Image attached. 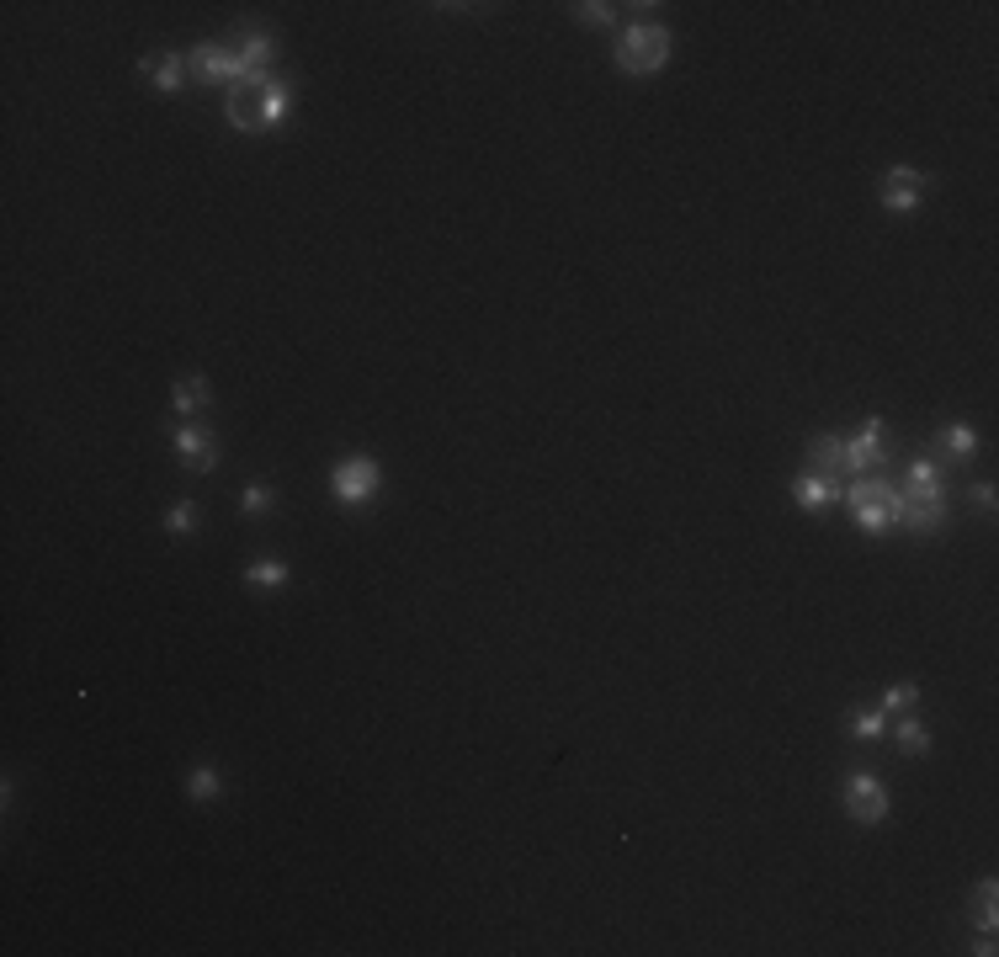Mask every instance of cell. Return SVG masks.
Instances as JSON below:
<instances>
[{
  "label": "cell",
  "mask_w": 999,
  "mask_h": 957,
  "mask_svg": "<svg viewBox=\"0 0 999 957\" xmlns=\"http://www.w3.org/2000/svg\"><path fill=\"white\" fill-rule=\"evenodd\" d=\"M851 734H856V740H877V734H888V713H883V708L861 713L856 724H851Z\"/></svg>",
  "instance_id": "cell-21"
},
{
  "label": "cell",
  "mask_w": 999,
  "mask_h": 957,
  "mask_svg": "<svg viewBox=\"0 0 999 957\" xmlns=\"http://www.w3.org/2000/svg\"><path fill=\"white\" fill-rule=\"evenodd\" d=\"M914 697H920V686H914V681L888 686V692H883V713H904V708H914Z\"/></svg>",
  "instance_id": "cell-20"
},
{
  "label": "cell",
  "mask_w": 999,
  "mask_h": 957,
  "mask_svg": "<svg viewBox=\"0 0 999 957\" xmlns=\"http://www.w3.org/2000/svg\"><path fill=\"white\" fill-rule=\"evenodd\" d=\"M245 580L250 585H287V564L282 559H256V564H245Z\"/></svg>",
  "instance_id": "cell-18"
},
{
  "label": "cell",
  "mask_w": 999,
  "mask_h": 957,
  "mask_svg": "<svg viewBox=\"0 0 999 957\" xmlns=\"http://www.w3.org/2000/svg\"><path fill=\"white\" fill-rule=\"evenodd\" d=\"M670 48H675V38L665 27L638 22V27L622 32V43H617V70L622 75H654V70L670 64Z\"/></svg>",
  "instance_id": "cell-3"
},
{
  "label": "cell",
  "mask_w": 999,
  "mask_h": 957,
  "mask_svg": "<svg viewBox=\"0 0 999 957\" xmlns=\"http://www.w3.org/2000/svg\"><path fill=\"white\" fill-rule=\"evenodd\" d=\"M192 75L197 80H213V86H240V80H250L256 70L240 59V48H234V43H197L192 48Z\"/></svg>",
  "instance_id": "cell-5"
},
{
  "label": "cell",
  "mask_w": 999,
  "mask_h": 957,
  "mask_svg": "<svg viewBox=\"0 0 999 957\" xmlns=\"http://www.w3.org/2000/svg\"><path fill=\"white\" fill-rule=\"evenodd\" d=\"M139 70H144V80H149V86H155L160 96H176V91H181V54H160V59H144Z\"/></svg>",
  "instance_id": "cell-12"
},
{
  "label": "cell",
  "mask_w": 999,
  "mask_h": 957,
  "mask_svg": "<svg viewBox=\"0 0 999 957\" xmlns=\"http://www.w3.org/2000/svg\"><path fill=\"white\" fill-rule=\"evenodd\" d=\"M378 484H383V468H378V458H367V452H357V458L335 463V474H330V495L341 500V506H367V500L378 495Z\"/></svg>",
  "instance_id": "cell-4"
},
{
  "label": "cell",
  "mask_w": 999,
  "mask_h": 957,
  "mask_svg": "<svg viewBox=\"0 0 999 957\" xmlns=\"http://www.w3.org/2000/svg\"><path fill=\"white\" fill-rule=\"evenodd\" d=\"M208 399H213L208 378H181L176 394H171V405H176L181 415H197V410H208Z\"/></svg>",
  "instance_id": "cell-13"
},
{
  "label": "cell",
  "mask_w": 999,
  "mask_h": 957,
  "mask_svg": "<svg viewBox=\"0 0 999 957\" xmlns=\"http://www.w3.org/2000/svg\"><path fill=\"white\" fill-rule=\"evenodd\" d=\"M930 187H936V181H930L925 171H914V165H893V171L883 176V187H877V197H883L888 213H914L930 197Z\"/></svg>",
  "instance_id": "cell-7"
},
{
  "label": "cell",
  "mask_w": 999,
  "mask_h": 957,
  "mask_svg": "<svg viewBox=\"0 0 999 957\" xmlns=\"http://www.w3.org/2000/svg\"><path fill=\"white\" fill-rule=\"evenodd\" d=\"M171 442H176V458L186 468H197V474H213V468H218V442H213L208 426H181Z\"/></svg>",
  "instance_id": "cell-9"
},
{
  "label": "cell",
  "mask_w": 999,
  "mask_h": 957,
  "mask_svg": "<svg viewBox=\"0 0 999 957\" xmlns=\"http://www.w3.org/2000/svg\"><path fill=\"white\" fill-rule=\"evenodd\" d=\"M893 740H899V750H904V755H925V750H930V729L920 724V718H899Z\"/></svg>",
  "instance_id": "cell-16"
},
{
  "label": "cell",
  "mask_w": 999,
  "mask_h": 957,
  "mask_svg": "<svg viewBox=\"0 0 999 957\" xmlns=\"http://www.w3.org/2000/svg\"><path fill=\"white\" fill-rule=\"evenodd\" d=\"M186 793H192L197 803H208V798L218 793V771H213V766H197V771H192V782H186Z\"/></svg>",
  "instance_id": "cell-22"
},
{
  "label": "cell",
  "mask_w": 999,
  "mask_h": 957,
  "mask_svg": "<svg viewBox=\"0 0 999 957\" xmlns=\"http://www.w3.org/2000/svg\"><path fill=\"white\" fill-rule=\"evenodd\" d=\"M899 527H909V532H941V522H946V479H941V468L930 463V458H914L909 463V479H904V490H899Z\"/></svg>",
  "instance_id": "cell-1"
},
{
  "label": "cell",
  "mask_w": 999,
  "mask_h": 957,
  "mask_svg": "<svg viewBox=\"0 0 999 957\" xmlns=\"http://www.w3.org/2000/svg\"><path fill=\"white\" fill-rule=\"evenodd\" d=\"M845 506H851V516H856V527H861V532L883 537V532L899 527V506H904V500H899V490H893L888 479L861 474V479L845 484Z\"/></svg>",
  "instance_id": "cell-2"
},
{
  "label": "cell",
  "mask_w": 999,
  "mask_h": 957,
  "mask_svg": "<svg viewBox=\"0 0 999 957\" xmlns=\"http://www.w3.org/2000/svg\"><path fill=\"white\" fill-rule=\"evenodd\" d=\"M941 452H946V458H973V452H978V431L973 426H946L941 431Z\"/></svg>",
  "instance_id": "cell-15"
},
{
  "label": "cell",
  "mask_w": 999,
  "mask_h": 957,
  "mask_svg": "<svg viewBox=\"0 0 999 957\" xmlns=\"http://www.w3.org/2000/svg\"><path fill=\"white\" fill-rule=\"evenodd\" d=\"M234 48H240V59L250 70H266V64H272V38H266V32H240Z\"/></svg>",
  "instance_id": "cell-14"
},
{
  "label": "cell",
  "mask_w": 999,
  "mask_h": 957,
  "mask_svg": "<svg viewBox=\"0 0 999 957\" xmlns=\"http://www.w3.org/2000/svg\"><path fill=\"white\" fill-rule=\"evenodd\" d=\"M883 436H888V426L877 421V415L856 436H845V447H840V468H845V474H851V479L877 474V468L888 463V442H883Z\"/></svg>",
  "instance_id": "cell-6"
},
{
  "label": "cell",
  "mask_w": 999,
  "mask_h": 957,
  "mask_svg": "<svg viewBox=\"0 0 999 957\" xmlns=\"http://www.w3.org/2000/svg\"><path fill=\"white\" fill-rule=\"evenodd\" d=\"M845 809H851L856 825H883L888 819V787L872 777V771H856L845 782Z\"/></svg>",
  "instance_id": "cell-8"
},
{
  "label": "cell",
  "mask_w": 999,
  "mask_h": 957,
  "mask_svg": "<svg viewBox=\"0 0 999 957\" xmlns=\"http://www.w3.org/2000/svg\"><path fill=\"white\" fill-rule=\"evenodd\" d=\"M792 500H798L803 511H824L829 500H840V484L824 479V474H814V468H803V474L792 479Z\"/></svg>",
  "instance_id": "cell-10"
},
{
  "label": "cell",
  "mask_w": 999,
  "mask_h": 957,
  "mask_svg": "<svg viewBox=\"0 0 999 957\" xmlns=\"http://www.w3.org/2000/svg\"><path fill=\"white\" fill-rule=\"evenodd\" d=\"M994 899H999V883L994 878H984L973 888V904H978V926H984V936H994V926H999V910H994Z\"/></svg>",
  "instance_id": "cell-17"
},
{
  "label": "cell",
  "mask_w": 999,
  "mask_h": 957,
  "mask_svg": "<svg viewBox=\"0 0 999 957\" xmlns=\"http://www.w3.org/2000/svg\"><path fill=\"white\" fill-rule=\"evenodd\" d=\"M287 112H293V86L272 75V80L261 86V117H256V128H282Z\"/></svg>",
  "instance_id": "cell-11"
},
{
  "label": "cell",
  "mask_w": 999,
  "mask_h": 957,
  "mask_svg": "<svg viewBox=\"0 0 999 957\" xmlns=\"http://www.w3.org/2000/svg\"><path fill=\"white\" fill-rule=\"evenodd\" d=\"M574 16L590 22V27H606V22H612V6H606V0H585V6H574Z\"/></svg>",
  "instance_id": "cell-24"
},
{
  "label": "cell",
  "mask_w": 999,
  "mask_h": 957,
  "mask_svg": "<svg viewBox=\"0 0 999 957\" xmlns=\"http://www.w3.org/2000/svg\"><path fill=\"white\" fill-rule=\"evenodd\" d=\"M266 506H272V490H266V484H250V490L240 495V511L245 516H261Z\"/></svg>",
  "instance_id": "cell-23"
},
{
  "label": "cell",
  "mask_w": 999,
  "mask_h": 957,
  "mask_svg": "<svg viewBox=\"0 0 999 957\" xmlns=\"http://www.w3.org/2000/svg\"><path fill=\"white\" fill-rule=\"evenodd\" d=\"M192 527H197V500H176L171 516H165V532H171V537H186Z\"/></svg>",
  "instance_id": "cell-19"
}]
</instances>
